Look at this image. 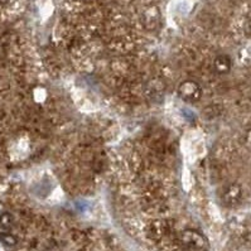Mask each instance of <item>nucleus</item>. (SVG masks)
Masks as SVG:
<instances>
[{"label": "nucleus", "instance_id": "1", "mask_svg": "<svg viewBox=\"0 0 251 251\" xmlns=\"http://www.w3.org/2000/svg\"><path fill=\"white\" fill-rule=\"evenodd\" d=\"M180 244L189 251H208L210 242L203 233L195 228H186L179 233Z\"/></svg>", "mask_w": 251, "mask_h": 251}, {"label": "nucleus", "instance_id": "2", "mask_svg": "<svg viewBox=\"0 0 251 251\" xmlns=\"http://www.w3.org/2000/svg\"><path fill=\"white\" fill-rule=\"evenodd\" d=\"M202 87L201 85L195 80H184L178 85L177 95L178 98L184 102L195 103L198 102L202 98Z\"/></svg>", "mask_w": 251, "mask_h": 251}, {"label": "nucleus", "instance_id": "3", "mask_svg": "<svg viewBox=\"0 0 251 251\" xmlns=\"http://www.w3.org/2000/svg\"><path fill=\"white\" fill-rule=\"evenodd\" d=\"M142 24L148 32H155L159 29L162 25V13L157 5L151 4L145 6L142 13Z\"/></svg>", "mask_w": 251, "mask_h": 251}, {"label": "nucleus", "instance_id": "4", "mask_svg": "<svg viewBox=\"0 0 251 251\" xmlns=\"http://www.w3.org/2000/svg\"><path fill=\"white\" fill-rule=\"evenodd\" d=\"M242 198V188L240 184L231 183L227 187H225L222 192L221 200L222 203L226 207H233L240 203Z\"/></svg>", "mask_w": 251, "mask_h": 251}, {"label": "nucleus", "instance_id": "5", "mask_svg": "<svg viewBox=\"0 0 251 251\" xmlns=\"http://www.w3.org/2000/svg\"><path fill=\"white\" fill-rule=\"evenodd\" d=\"M232 68V61L227 54H219L213 59V70L217 75H227Z\"/></svg>", "mask_w": 251, "mask_h": 251}, {"label": "nucleus", "instance_id": "6", "mask_svg": "<svg viewBox=\"0 0 251 251\" xmlns=\"http://www.w3.org/2000/svg\"><path fill=\"white\" fill-rule=\"evenodd\" d=\"M0 241L6 248H14L18 244V239L10 232H1L0 233Z\"/></svg>", "mask_w": 251, "mask_h": 251}, {"label": "nucleus", "instance_id": "7", "mask_svg": "<svg viewBox=\"0 0 251 251\" xmlns=\"http://www.w3.org/2000/svg\"><path fill=\"white\" fill-rule=\"evenodd\" d=\"M13 224H14V219H13V216L9 212L0 213V226L1 227L5 228V230H9V228H12Z\"/></svg>", "mask_w": 251, "mask_h": 251}, {"label": "nucleus", "instance_id": "8", "mask_svg": "<svg viewBox=\"0 0 251 251\" xmlns=\"http://www.w3.org/2000/svg\"><path fill=\"white\" fill-rule=\"evenodd\" d=\"M245 143H246V147L251 149V129H249V130L246 131Z\"/></svg>", "mask_w": 251, "mask_h": 251}]
</instances>
